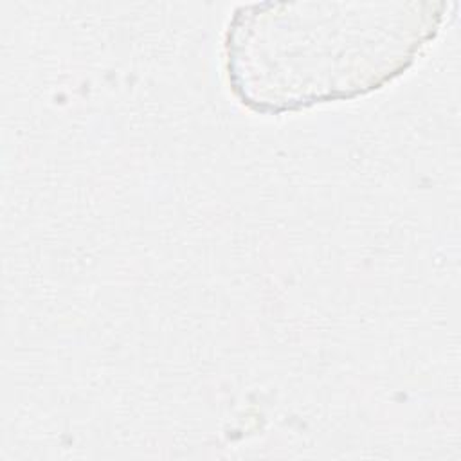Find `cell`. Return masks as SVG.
<instances>
[{
    "label": "cell",
    "instance_id": "1",
    "mask_svg": "<svg viewBox=\"0 0 461 461\" xmlns=\"http://www.w3.org/2000/svg\"><path fill=\"white\" fill-rule=\"evenodd\" d=\"M434 27L416 14H236L229 83L261 113L351 99L402 74Z\"/></svg>",
    "mask_w": 461,
    "mask_h": 461
}]
</instances>
